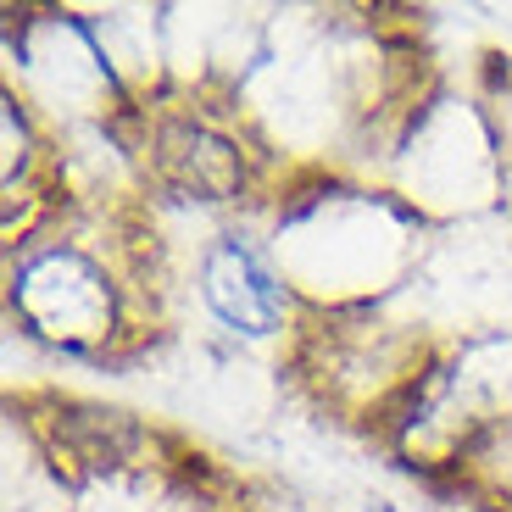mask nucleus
<instances>
[{
  "label": "nucleus",
  "mask_w": 512,
  "mask_h": 512,
  "mask_svg": "<svg viewBox=\"0 0 512 512\" xmlns=\"http://www.w3.org/2000/svg\"><path fill=\"white\" fill-rule=\"evenodd\" d=\"M145 156L190 201H234L251 173V151H240V140L206 117H162Z\"/></svg>",
  "instance_id": "obj_3"
},
{
  "label": "nucleus",
  "mask_w": 512,
  "mask_h": 512,
  "mask_svg": "<svg viewBox=\"0 0 512 512\" xmlns=\"http://www.w3.org/2000/svg\"><path fill=\"white\" fill-rule=\"evenodd\" d=\"M195 290H201L206 312L245 340H279V334L301 329V295H295L290 273L251 234H218L206 245Z\"/></svg>",
  "instance_id": "obj_2"
},
{
  "label": "nucleus",
  "mask_w": 512,
  "mask_h": 512,
  "mask_svg": "<svg viewBox=\"0 0 512 512\" xmlns=\"http://www.w3.org/2000/svg\"><path fill=\"white\" fill-rule=\"evenodd\" d=\"M12 251L6 301L34 340L67 357H106L140 334L134 301L145 290V273L128 240H101L95 229H62L45 218L34 234L12 240Z\"/></svg>",
  "instance_id": "obj_1"
}]
</instances>
